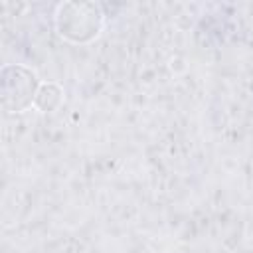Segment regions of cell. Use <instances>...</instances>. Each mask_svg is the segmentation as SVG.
I'll return each instance as SVG.
<instances>
[{
	"label": "cell",
	"mask_w": 253,
	"mask_h": 253,
	"mask_svg": "<svg viewBox=\"0 0 253 253\" xmlns=\"http://www.w3.org/2000/svg\"><path fill=\"white\" fill-rule=\"evenodd\" d=\"M63 87L53 83V81H47V83H42L40 89H38V95H36V101H34V109L40 111V113H53L61 107L63 103Z\"/></svg>",
	"instance_id": "3957f363"
},
{
	"label": "cell",
	"mask_w": 253,
	"mask_h": 253,
	"mask_svg": "<svg viewBox=\"0 0 253 253\" xmlns=\"http://www.w3.org/2000/svg\"><path fill=\"white\" fill-rule=\"evenodd\" d=\"M105 24L103 8L95 2H61L53 14L55 32L71 43L93 42Z\"/></svg>",
	"instance_id": "6da1fadb"
},
{
	"label": "cell",
	"mask_w": 253,
	"mask_h": 253,
	"mask_svg": "<svg viewBox=\"0 0 253 253\" xmlns=\"http://www.w3.org/2000/svg\"><path fill=\"white\" fill-rule=\"evenodd\" d=\"M40 79L26 65L8 63L0 71V103L6 113H24L34 107Z\"/></svg>",
	"instance_id": "7a4b0ae2"
}]
</instances>
